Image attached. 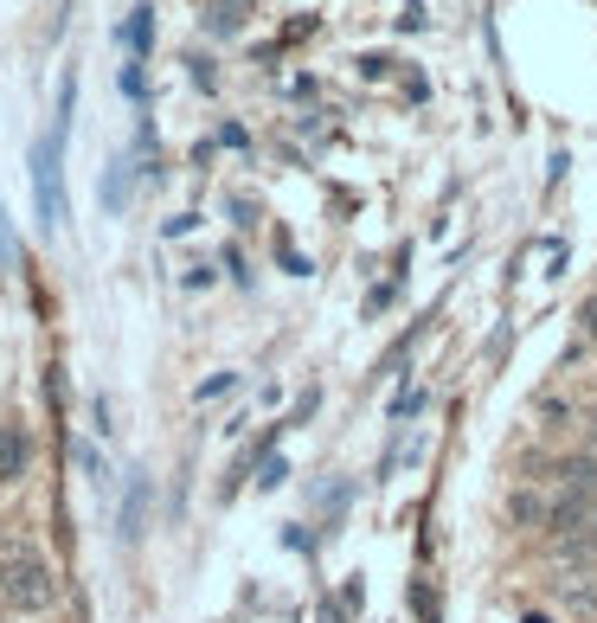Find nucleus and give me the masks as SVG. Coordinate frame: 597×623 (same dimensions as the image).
<instances>
[{"label": "nucleus", "instance_id": "obj_10", "mask_svg": "<svg viewBox=\"0 0 597 623\" xmlns=\"http://www.w3.org/2000/svg\"><path fill=\"white\" fill-rule=\"evenodd\" d=\"M585 335H597V296L585 302Z\"/></svg>", "mask_w": 597, "mask_h": 623}, {"label": "nucleus", "instance_id": "obj_3", "mask_svg": "<svg viewBox=\"0 0 597 623\" xmlns=\"http://www.w3.org/2000/svg\"><path fill=\"white\" fill-rule=\"evenodd\" d=\"M26 463H33V444H26V431L0 424V483H20V476H26Z\"/></svg>", "mask_w": 597, "mask_h": 623}, {"label": "nucleus", "instance_id": "obj_6", "mask_svg": "<svg viewBox=\"0 0 597 623\" xmlns=\"http://www.w3.org/2000/svg\"><path fill=\"white\" fill-rule=\"evenodd\" d=\"M123 194H129V180H123V174H110V187H103V207L116 212V207H123Z\"/></svg>", "mask_w": 597, "mask_h": 623}, {"label": "nucleus", "instance_id": "obj_5", "mask_svg": "<svg viewBox=\"0 0 597 623\" xmlns=\"http://www.w3.org/2000/svg\"><path fill=\"white\" fill-rule=\"evenodd\" d=\"M141 508H148V488L135 483V495H129V508H123V540H135V534H141Z\"/></svg>", "mask_w": 597, "mask_h": 623}, {"label": "nucleus", "instance_id": "obj_8", "mask_svg": "<svg viewBox=\"0 0 597 623\" xmlns=\"http://www.w3.org/2000/svg\"><path fill=\"white\" fill-rule=\"evenodd\" d=\"M283 476H289V470H283V457H270V463H264V476H258V488H276Z\"/></svg>", "mask_w": 597, "mask_h": 623}, {"label": "nucleus", "instance_id": "obj_9", "mask_svg": "<svg viewBox=\"0 0 597 623\" xmlns=\"http://www.w3.org/2000/svg\"><path fill=\"white\" fill-rule=\"evenodd\" d=\"M0 258H13V219H7V207H0Z\"/></svg>", "mask_w": 597, "mask_h": 623}, {"label": "nucleus", "instance_id": "obj_2", "mask_svg": "<svg viewBox=\"0 0 597 623\" xmlns=\"http://www.w3.org/2000/svg\"><path fill=\"white\" fill-rule=\"evenodd\" d=\"M52 591H59V578L46 572V559H33V553H7L0 559V598H7V605L39 611V605H52Z\"/></svg>", "mask_w": 597, "mask_h": 623}, {"label": "nucleus", "instance_id": "obj_4", "mask_svg": "<svg viewBox=\"0 0 597 623\" xmlns=\"http://www.w3.org/2000/svg\"><path fill=\"white\" fill-rule=\"evenodd\" d=\"M123 46H129L135 59H141V52L154 46V7H135L129 20H123Z\"/></svg>", "mask_w": 597, "mask_h": 623}, {"label": "nucleus", "instance_id": "obj_1", "mask_svg": "<svg viewBox=\"0 0 597 623\" xmlns=\"http://www.w3.org/2000/svg\"><path fill=\"white\" fill-rule=\"evenodd\" d=\"M71 110H77V77L59 84V116L52 129L33 141V207H39V225H65L71 207H65V136H71Z\"/></svg>", "mask_w": 597, "mask_h": 623}, {"label": "nucleus", "instance_id": "obj_7", "mask_svg": "<svg viewBox=\"0 0 597 623\" xmlns=\"http://www.w3.org/2000/svg\"><path fill=\"white\" fill-rule=\"evenodd\" d=\"M123 90H129V97H148V77H141V65L123 71Z\"/></svg>", "mask_w": 597, "mask_h": 623}]
</instances>
